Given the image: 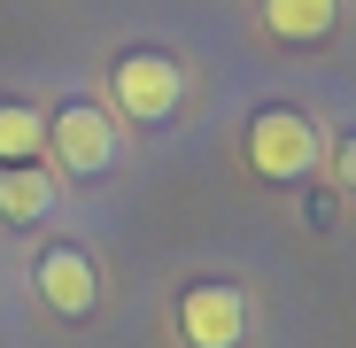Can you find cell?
Masks as SVG:
<instances>
[{
  "label": "cell",
  "mask_w": 356,
  "mask_h": 348,
  "mask_svg": "<svg viewBox=\"0 0 356 348\" xmlns=\"http://www.w3.org/2000/svg\"><path fill=\"white\" fill-rule=\"evenodd\" d=\"M31 286H39V302H47L54 317H86V310L101 302V271H93V256H86L78 240H54V248H39Z\"/></svg>",
  "instance_id": "277c9868"
},
{
  "label": "cell",
  "mask_w": 356,
  "mask_h": 348,
  "mask_svg": "<svg viewBox=\"0 0 356 348\" xmlns=\"http://www.w3.org/2000/svg\"><path fill=\"white\" fill-rule=\"evenodd\" d=\"M341 24V0H264V31L286 47H318Z\"/></svg>",
  "instance_id": "8992f818"
},
{
  "label": "cell",
  "mask_w": 356,
  "mask_h": 348,
  "mask_svg": "<svg viewBox=\"0 0 356 348\" xmlns=\"http://www.w3.org/2000/svg\"><path fill=\"white\" fill-rule=\"evenodd\" d=\"M178 333H186L194 348H241V333H248L241 286H225V279L186 286V295H178Z\"/></svg>",
  "instance_id": "5b68a950"
},
{
  "label": "cell",
  "mask_w": 356,
  "mask_h": 348,
  "mask_svg": "<svg viewBox=\"0 0 356 348\" xmlns=\"http://www.w3.org/2000/svg\"><path fill=\"white\" fill-rule=\"evenodd\" d=\"M248 163H256V179H271V186L310 179L318 170V124L302 108H256L248 116Z\"/></svg>",
  "instance_id": "6da1fadb"
},
{
  "label": "cell",
  "mask_w": 356,
  "mask_h": 348,
  "mask_svg": "<svg viewBox=\"0 0 356 348\" xmlns=\"http://www.w3.org/2000/svg\"><path fill=\"white\" fill-rule=\"evenodd\" d=\"M108 93H116V108H124L132 124H163V116H178V101H186V70H178L170 54H155V47H132V54H116Z\"/></svg>",
  "instance_id": "7a4b0ae2"
},
{
  "label": "cell",
  "mask_w": 356,
  "mask_h": 348,
  "mask_svg": "<svg viewBox=\"0 0 356 348\" xmlns=\"http://www.w3.org/2000/svg\"><path fill=\"white\" fill-rule=\"evenodd\" d=\"M47 209H54V179L39 163H8V170H0V217H8V224H39Z\"/></svg>",
  "instance_id": "52a82bcc"
},
{
  "label": "cell",
  "mask_w": 356,
  "mask_h": 348,
  "mask_svg": "<svg viewBox=\"0 0 356 348\" xmlns=\"http://www.w3.org/2000/svg\"><path fill=\"white\" fill-rule=\"evenodd\" d=\"M341 186H348V194H356V132H348V140H341Z\"/></svg>",
  "instance_id": "9c48e42d"
},
{
  "label": "cell",
  "mask_w": 356,
  "mask_h": 348,
  "mask_svg": "<svg viewBox=\"0 0 356 348\" xmlns=\"http://www.w3.org/2000/svg\"><path fill=\"white\" fill-rule=\"evenodd\" d=\"M47 147H54V163H63L70 179H101V170L116 163V124L93 101H63L47 116Z\"/></svg>",
  "instance_id": "3957f363"
},
{
  "label": "cell",
  "mask_w": 356,
  "mask_h": 348,
  "mask_svg": "<svg viewBox=\"0 0 356 348\" xmlns=\"http://www.w3.org/2000/svg\"><path fill=\"white\" fill-rule=\"evenodd\" d=\"M39 147H47V116L24 108V101H0V170L8 163H39Z\"/></svg>",
  "instance_id": "ba28073f"
}]
</instances>
